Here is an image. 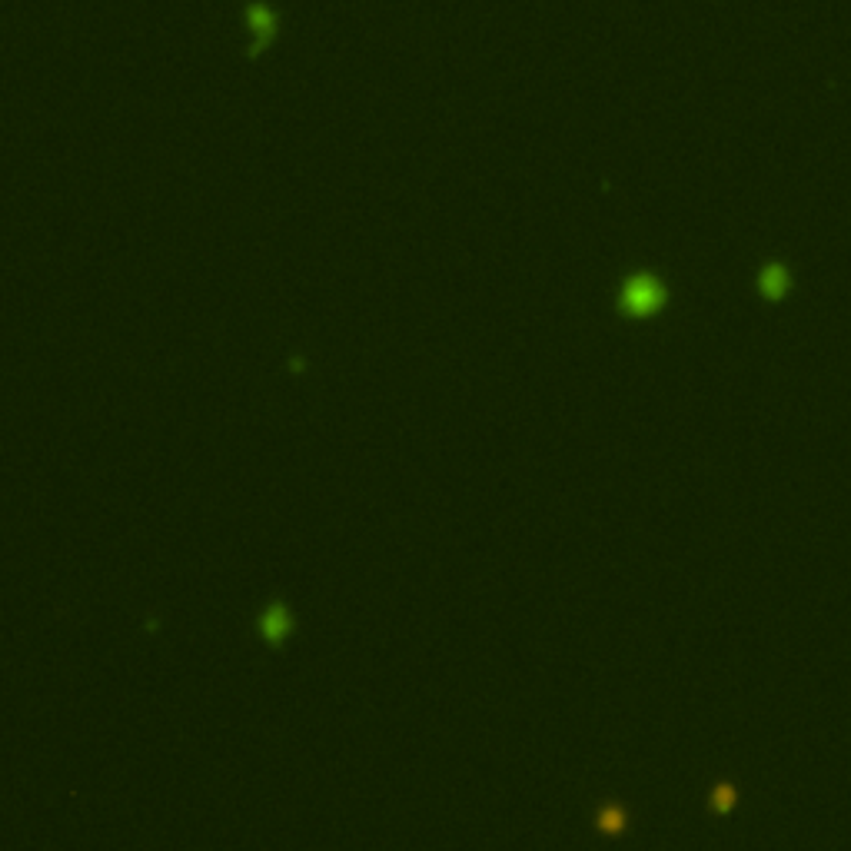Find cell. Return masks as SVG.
Masks as SVG:
<instances>
[{"label":"cell","instance_id":"1","mask_svg":"<svg viewBox=\"0 0 851 851\" xmlns=\"http://www.w3.org/2000/svg\"><path fill=\"white\" fill-rule=\"evenodd\" d=\"M662 299H666V293H662V287L652 277H632L626 283V289H622V309L632 313V317L656 313L662 307Z\"/></svg>","mask_w":851,"mask_h":851},{"label":"cell","instance_id":"2","mask_svg":"<svg viewBox=\"0 0 851 851\" xmlns=\"http://www.w3.org/2000/svg\"><path fill=\"white\" fill-rule=\"evenodd\" d=\"M785 287H789V277H785L781 267H769L761 273V293H765V297H781Z\"/></svg>","mask_w":851,"mask_h":851}]
</instances>
